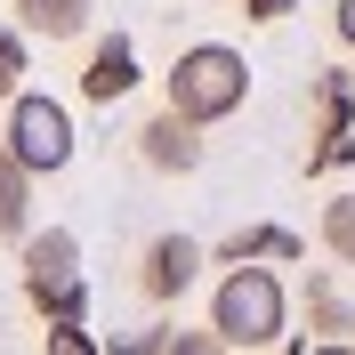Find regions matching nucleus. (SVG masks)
<instances>
[{
  "label": "nucleus",
  "instance_id": "nucleus-1",
  "mask_svg": "<svg viewBox=\"0 0 355 355\" xmlns=\"http://www.w3.org/2000/svg\"><path fill=\"white\" fill-rule=\"evenodd\" d=\"M243 97H250V65H243V49H226V41L178 49L170 81H162V105H178L202 130H218L226 113H243Z\"/></svg>",
  "mask_w": 355,
  "mask_h": 355
},
{
  "label": "nucleus",
  "instance_id": "nucleus-2",
  "mask_svg": "<svg viewBox=\"0 0 355 355\" xmlns=\"http://www.w3.org/2000/svg\"><path fill=\"white\" fill-rule=\"evenodd\" d=\"M283 323H291L283 283H275L259 259H234L218 275V291H210V331H218V347H275Z\"/></svg>",
  "mask_w": 355,
  "mask_h": 355
},
{
  "label": "nucleus",
  "instance_id": "nucleus-3",
  "mask_svg": "<svg viewBox=\"0 0 355 355\" xmlns=\"http://www.w3.org/2000/svg\"><path fill=\"white\" fill-rule=\"evenodd\" d=\"M17 275H24V299H33V315H41V323H81V315H89L81 243H73L65 226L24 234V243H17Z\"/></svg>",
  "mask_w": 355,
  "mask_h": 355
},
{
  "label": "nucleus",
  "instance_id": "nucleus-4",
  "mask_svg": "<svg viewBox=\"0 0 355 355\" xmlns=\"http://www.w3.org/2000/svg\"><path fill=\"white\" fill-rule=\"evenodd\" d=\"M8 154L33 178H57L73 162V113L57 105V97H41V89H17V97H8Z\"/></svg>",
  "mask_w": 355,
  "mask_h": 355
},
{
  "label": "nucleus",
  "instance_id": "nucleus-5",
  "mask_svg": "<svg viewBox=\"0 0 355 355\" xmlns=\"http://www.w3.org/2000/svg\"><path fill=\"white\" fill-rule=\"evenodd\" d=\"M202 259H210V250H202L194 234H154V243H146V259H137V291H146L154 307H170V299H186V291H194Z\"/></svg>",
  "mask_w": 355,
  "mask_h": 355
},
{
  "label": "nucleus",
  "instance_id": "nucleus-6",
  "mask_svg": "<svg viewBox=\"0 0 355 355\" xmlns=\"http://www.w3.org/2000/svg\"><path fill=\"white\" fill-rule=\"evenodd\" d=\"M137 162L154 178H186V170H202V121H186L178 105H162L146 130H137Z\"/></svg>",
  "mask_w": 355,
  "mask_h": 355
},
{
  "label": "nucleus",
  "instance_id": "nucleus-7",
  "mask_svg": "<svg viewBox=\"0 0 355 355\" xmlns=\"http://www.w3.org/2000/svg\"><path fill=\"white\" fill-rule=\"evenodd\" d=\"M137 89V49L121 41V33H105V41L89 49V65H81V97L89 105H113V97H130Z\"/></svg>",
  "mask_w": 355,
  "mask_h": 355
},
{
  "label": "nucleus",
  "instance_id": "nucleus-8",
  "mask_svg": "<svg viewBox=\"0 0 355 355\" xmlns=\"http://www.w3.org/2000/svg\"><path fill=\"white\" fill-rule=\"evenodd\" d=\"M8 8H17V24L33 33V41H81L97 0H8Z\"/></svg>",
  "mask_w": 355,
  "mask_h": 355
},
{
  "label": "nucleus",
  "instance_id": "nucleus-9",
  "mask_svg": "<svg viewBox=\"0 0 355 355\" xmlns=\"http://www.w3.org/2000/svg\"><path fill=\"white\" fill-rule=\"evenodd\" d=\"M24 234H33V170L0 137V243H24Z\"/></svg>",
  "mask_w": 355,
  "mask_h": 355
},
{
  "label": "nucleus",
  "instance_id": "nucleus-10",
  "mask_svg": "<svg viewBox=\"0 0 355 355\" xmlns=\"http://www.w3.org/2000/svg\"><path fill=\"white\" fill-rule=\"evenodd\" d=\"M307 339H355V307L331 291V275H307Z\"/></svg>",
  "mask_w": 355,
  "mask_h": 355
},
{
  "label": "nucleus",
  "instance_id": "nucleus-11",
  "mask_svg": "<svg viewBox=\"0 0 355 355\" xmlns=\"http://www.w3.org/2000/svg\"><path fill=\"white\" fill-rule=\"evenodd\" d=\"M331 130H355V73H315V137Z\"/></svg>",
  "mask_w": 355,
  "mask_h": 355
},
{
  "label": "nucleus",
  "instance_id": "nucleus-12",
  "mask_svg": "<svg viewBox=\"0 0 355 355\" xmlns=\"http://www.w3.org/2000/svg\"><path fill=\"white\" fill-rule=\"evenodd\" d=\"M218 259L226 266H234V259H299V234H291V226H250V234H234Z\"/></svg>",
  "mask_w": 355,
  "mask_h": 355
},
{
  "label": "nucleus",
  "instance_id": "nucleus-13",
  "mask_svg": "<svg viewBox=\"0 0 355 355\" xmlns=\"http://www.w3.org/2000/svg\"><path fill=\"white\" fill-rule=\"evenodd\" d=\"M323 250L339 266H355V194H331L323 202Z\"/></svg>",
  "mask_w": 355,
  "mask_h": 355
},
{
  "label": "nucleus",
  "instance_id": "nucleus-14",
  "mask_svg": "<svg viewBox=\"0 0 355 355\" xmlns=\"http://www.w3.org/2000/svg\"><path fill=\"white\" fill-rule=\"evenodd\" d=\"M24 57H33V33L24 24H0V97L24 89Z\"/></svg>",
  "mask_w": 355,
  "mask_h": 355
},
{
  "label": "nucleus",
  "instance_id": "nucleus-15",
  "mask_svg": "<svg viewBox=\"0 0 355 355\" xmlns=\"http://www.w3.org/2000/svg\"><path fill=\"white\" fill-rule=\"evenodd\" d=\"M49 347L57 355H97V339H89L81 323H49Z\"/></svg>",
  "mask_w": 355,
  "mask_h": 355
},
{
  "label": "nucleus",
  "instance_id": "nucleus-16",
  "mask_svg": "<svg viewBox=\"0 0 355 355\" xmlns=\"http://www.w3.org/2000/svg\"><path fill=\"white\" fill-rule=\"evenodd\" d=\"M243 8H250V17H259V24H283L291 8H299V0H243Z\"/></svg>",
  "mask_w": 355,
  "mask_h": 355
},
{
  "label": "nucleus",
  "instance_id": "nucleus-17",
  "mask_svg": "<svg viewBox=\"0 0 355 355\" xmlns=\"http://www.w3.org/2000/svg\"><path fill=\"white\" fill-rule=\"evenodd\" d=\"M331 24H339V41L355 49V0H339V17H331Z\"/></svg>",
  "mask_w": 355,
  "mask_h": 355
},
{
  "label": "nucleus",
  "instance_id": "nucleus-18",
  "mask_svg": "<svg viewBox=\"0 0 355 355\" xmlns=\"http://www.w3.org/2000/svg\"><path fill=\"white\" fill-rule=\"evenodd\" d=\"M347 347H355V339H347Z\"/></svg>",
  "mask_w": 355,
  "mask_h": 355
}]
</instances>
